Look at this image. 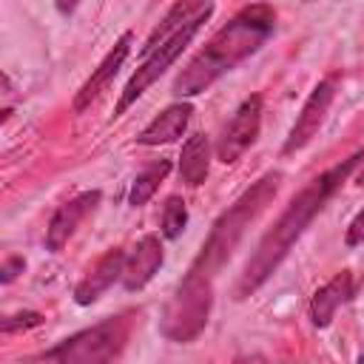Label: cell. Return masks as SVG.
I'll use <instances>...</instances> for the list:
<instances>
[{
  "label": "cell",
  "instance_id": "1",
  "mask_svg": "<svg viewBox=\"0 0 364 364\" xmlns=\"http://www.w3.org/2000/svg\"><path fill=\"white\" fill-rule=\"evenodd\" d=\"M364 162V148H358L355 154H350L347 159L336 162L333 168L321 171L318 176H313L293 199L290 205L282 210V216L273 222V228L259 239L253 256L247 259L236 287H233V299L242 301L247 296H253L276 270L279 264L287 259V253L293 250V245L301 239V233L310 228V222L324 210V205L336 196V191L353 176V171Z\"/></svg>",
  "mask_w": 364,
  "mask_h": 364
},
{
  "label": "cell",
  "instance_id": "2",
  "mask_svg": "<svg viewBox=\"0 0 364 364\" xmlns=\"http://www.w3.org/2000/svg\"><path fill=\"white\" fill-rule=\"evenodd\" d=\"M276 28V11L267 3H253L245 6L230 17L228 26H222L205 48L176 74L173 80V97L188 100L202 91H208L222 74L233 71L239 63H245L250 54H256L267 37Z\"/></svg>",
  "mask_w": 364,
  "mask_h": 364
},
{
  "label": "cell",
  "instance_id": "3",
  "mask_svg": "<svg viewBox=\"0 0 364 364\" xmlns=\"http://www.w3.org/2000/svg\"><path fill=\"white\" fill-rule=\"evenodd\" d=\"M279 185H282V173L279 171H267L225 213H219V219L213 222L210 233L205 236V242H202L193 264L188 267V273L213 282L219 276V270L228 264V259L233 256V250L242 242V236L247 233V228L256 222V216L276 199Z\"/></svg>",
  "mask_w": 364,
  "mask_h": 364
},
{
  "label": "cell",
  "instance_id": "4",
  "mask_svg": "<svg viewBox=\"0 0 364 364\" xmlns=\"http://www.w3.org/2000/svg\"><path fill=\"white\" fill-rule=\"evenodd\" d=\"M131 324V313L108 316L51 347L46 353V364H114L128 344Z\"/></svg>",
  "mask_w": 364,
  "mask_h": 364
},
{
  "label": "cell",
  "instance_id": "5",
  "mask_svg": "<svg viewBox=\"0 0 364 364\" xmlns=\"http://www.w3.org/2000/svg\"><path fill=\"white\" fill-rule=\"evenodd\" d=\"M210 307H213V282L185 273V279L176 284L173 296L162 310L159 333L168 341L188 344L208 327Z\"/></svg>",
  "mask_w": 364,
  "mask_h": 364
},
{
  "label": "cell",
  "instance_id": "6",
  "mask_svg": "<svg viewBox=\"0 0 364 364\" xmlns=\"http://www.w3.org/2000/svg\"><path fill=\"white\" fill-rule=\"evenodd\" d=\"M213 3H199V9H196V14L176 31V34H171L162 46H156L151 54H145L142 57V63L136 65V71L128 77V82H125V88H122V94H119V102H117V108H114V117H119V114H125L173 63H176V57L188 48V43L199 34V28L208 23V17L213 14Z\"/></svg>",
  "mask_w": 364,
  "mask_h": 364
},
{
  "label": "cell",
  "instance_id": "7",
  "mask_svg": "<svg viewBox=\"0 0 364 364\" xmlns=\"http://www.w3.org/2000/svg\"><path fill=\"white\" fill-rule=\"evenodd\" d=\"M262 111H264V100L262 94H250L242 100V105L233 111V117L228 119V125L222 128V136L216 142V159L225 165H233L259 136L262 131Z\"/></svg>",
  "mask_w": 364,
  "mask_h": 364
},
{
  "label": "cell",
  "instance_id": "8",
  "mask_svg": "<svg viewBox=\"0 0 364 364\" xmlns=\"http://www.w3.org/2000/svg\"><path fill=\"white\" fill-rule=\"evenodd\" d=\"M336 88H338V77H324V80H318V85H316V88L310 91V97L304 100V105H301V111H299V117H296V122H293V128H290V134H287V139H284V145H282V154H284V156L301 151V148L318 134V128L324 125L327 111H330V105H333V100H336Z\"/></svg>",
  "mask_w": 364,
  "mask_h": 364
},
{
  "label": "cell",
  "instance_id": "9",
  "mask_svg": "<svg viewBox=\"0 0 364 364\" xmlns=\"http://www.w3.org/2000/svg\"><path fill=\"white\" fill-rule=\"evenodd\" d=\"M100 199H102L100 191H82V193L71 196L68 202H63V205L54 210V216H51V222H48V228H46V247H48L51 253L63 250V247L68 245V239L77 233V228L82 225V219L97 210Z\"/></svg>",
  "mask_w": 364,
  "mask_h": 364
},
{
  "label": "cell",
  "instance_id": "10",
  "mask_svg": "<svg viewBox=\"0 0 364 364\" xmlns=\"http://www.w3.org/2000/svg\"><path fill=\"white\" fill-rule=\"evenodd\" d=\"M131 46H134V31H122L119 34V40L111 46V51L102 57V63L91 71V77L80 85V91H77V97H74V114H82L108 85H111V80L119 74V68L125 65V60H128V54H131Z\"/></svg>",
  "mask_w": 364,
  "mask_h": 364
},
{
  "label": "cell",
  "instance_id": "11",
  "mask_svg": "<svg viewBox=\"0 0 364 364\" xmlns=\"http://www.w3.org/2000/svg\"><path fill=\"white\" fill-rule=\"evenodd\" d=\"M125 256H128V253H122V247L105 250V253L91 264V270L77 282V287H74V301H77L80 307H88V304H94L114 282H122Z\"/></svg>",
  "mask_w": 364,
  "mask_h": 364
},
{
  "label": "cell",
  "instance_id": "12",
  "mask_svg": "<svg viewBox=\"0 0 364 364\" xmlns=\"http://www.w3.org/2000/svg\"><path fill=\"white\" fill-rule=\"evenodd\" d=\"M165 262V250H162V239L156 233H145L134 247L131 253L125 256V270H122V287L128 293L134 290H142L162 267Z\"/></svg>",
  "mask_w": 364,
  "mask_h": 364
},
{
  "label": "cell",
  "instance_id": "13",
  "mask_svg": "<svg viewBox=\"0 0 364 364\" xmlns=\"http://www.w3.org/2000/svg\"><path fill=\"white\" fill-rule=\"evenodd\" d=\"M191 114H193V105H191L188 100L171 102L168 108H162V111L139 131L136 142H139V145H148V148L176 142V139L185 134V128H188V122H191Z\"/></svg>",
  "mask_w": 364,
  "mask_h": 364
},
{
  "label": "cell",
  "instance_id": "14",
  "mask_svg": "<svg viewBox=\"0 0 364 364\" xmlns=\"http://www.w3.org/2000/svg\"><path fill=\"white\" fill-rule=\"evenodd\" d=\"M350 296H353V273H350V270H341V273H336L330 282H324V284L313 293L310 307H307L313 327H318V330L330 327L333 318H336V313H338V307H341L344 301H350Z\"/></svg>",
  "mask_w": 364,
  "mask_h": 364
},
{
  "label": "cell",
  "instance_id": "15",
  "mask_svg": "<svg viewBox=\"0 0 364 364\" xmlns=\"http://www.w3.org/2000/svg\"><path fill=\"white\" fill-rule=\"evenodd\" d=\"M208 171H210V142H208L205 134H193L182 145V154H179V176H182L185 185L199 188L208 179Z\"/></svg>",
  "mask_w": 364,
  "mask_h": 364
},
{
  "label": "cell",
  "instance_id": "16",
  "mask_svg": "<svg viewBox=\"0 0 364 364\" xmlns=\"http://www.w3.org/2000/svg\"><path fill=\"white\" fill-rule=\"evenodd\" d=\"M168 171H171V159H156V162H151L148 168H142V171L134 176V182H131L128 205H134V208L145 205V202L156 193V188L162 185V179L168 176Z\"/></svg>",
  "mask_w": 364,
  "mask_h": 364
},
{
  "label": "cell",
  "instance_id": "17",
  "mask_svg": "<svg viewBox=\"0 0 364 364\" xmlns=\"http://www.w3.org/2000/svg\"><path fill=\"white\" fill-rule=\"evenodd\" d=\"M159 225H162V236L165 239H179L182 236V230L188 225V205H185L182 196H168L165 199Z\"/></svg>",
  "mask_w": 364,
  "mask_h": 364
},
{
  "label": "cell",
  "instance_id": "18",
  "mask_svg": "<svg viewBox=\"0 0 364 364\" xmlns=\"http://www.w3.org/2000/svg\"><path fill=\"white\" fill-rule=\"evenodd\" d=\"M43 321H46L43 313H37V310H23V313H14V316H6V318L0 321V330H3V336H11V333H17V330L40 327Z\"/></svg>",
  "mask_w": 364,
  "mask_h": 364
},
{
  "label": "cell",
  "instance_id": "19",
  "mask_svg": "<svg viewBox=\"0 0 364 364\" xmlns=\"http://www.w3.org/2000/svg\"><path fill=\"white\" fill-rule=\"evenodd\" d=\"M344 245H347V247H358V245H364V208H361V210L353 216V222L347 225Z\"/></svg>",
  "mask_w": 364,
  "mask_h": 364
},
{
  "label": "cell",
  "instance_id": "20",
  "mask_svg": "<svg viewBox=\"0 0 364 364\" xmlns=\"http://www.w3.org/2000/svg\"><path fill=\"white\" fill-rule=\"evenodd\" d=\"M23 270H26V259H23V256H9V259L3 262V267H0V282H3V284H11Z\"/></svg>",
  "mask_w": 364,
  "mask_h": 364
},
{
  "label": "cell",
  "instance_id": "21",
  "mask_svg": "<svg viewBox=\"0 0 364 364\" xmlns=\"http://www.w3.org/2000/svg\"><path fill=\"white\" fill-rule=\"evenodd\" d=\"M239 364H270V361H264L262 355H250V358H245V361H239Z\"/></svg>",
  "mask_w": 364,
  "mask_h": 364
},
{
  "label": "cell",
  "instance_id": "22",
  "mask_svg": "<svg viewBox=\"0 0 364 364\" xmlns=\"http://www.w3.org/2000/svg\"><path fill=\"white\" fill-rule=\"evenodd\" d=\"M358 364H364V355H361V358H358Z\"/></svg>",
  "mask_w": 364,
  "mask_h": 364
}]
</instances>
